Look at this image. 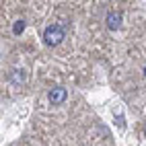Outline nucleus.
<instances>
[{
  "label": "nucleus",
  "instance_id": "f257e3e1",
  "mask_svg": "<svg viewBox=\"0 0 146 146\" xmlns=\"http://www.w3.org/2000/svg\"><path fill=\"white\" fill-rule=\"evenodd\" d=\"M62 39H64V29H62V25H50L43 31V41L47 45H58Z\"/></svg>",
  "mask_w": 146,
  "mask_h": 146
},
{
  "label": "nucleus",
  "instance_id": "20e7f679",
  "mask_svg": "<svg viewBox=\"0 0 146 146\" xmlns=\"http://www.w3.org/2000/svg\"><path fill=\"white\" fill-rule=\"evenodd\" d=\"M13 31H15V35H21L25 31V21H17L15 27H13Z\"/></svg>",
  "mask_w": 146,
  "mask_h": 146
},
{
  "label": "nucleus",
  "instance_id": "f03ea898",
  "mask_svg": "<svg viewBox=\"0 0 146 146\" xmlns=\"http://www.w3.org/2000/svg\"><path fill=\"white\" fill-rule=\"evenodd\" d=\"M50 101L54 105H60L66 101V89H62V86H56V89L50 91Z\"/></svg>",
  "mask_w": 146,
  "mask_h": 146
},
{
  "label": "nucleus",
  "instance_id": "39448f33",
  "mask_svg": "<svg viewBox=\"0 0 146 146\" xmlns=\"http://www.w3.org/2000/svg\"><path fill=\"white\" fill-rule=\"evenodd\" d=\"M144 76H146V66H144Z\"/></svg>",
  "mask_w": 146,
  "mask_h": 146
},
{
  "label": "nucleus",
  "instance_id": "7ed1b4c3",
  "mask_svg": "<svg viewBox=\"0 0 146 146\" xmlns=\"http://www.w3.org/2000/svg\"><path fill=\"white\" fill-rule=\"evenodd\" d=\"M121 25V13H109L107 15V27L109 29H117Z\"/></svg>",
  "mask_w": 146,
  "mask_h": 146
}]
</instances>
